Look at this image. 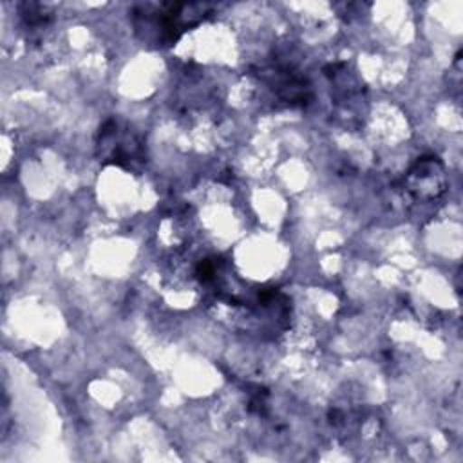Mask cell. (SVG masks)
Wrapping results in <instances>:
<instances>
[{
	"instance_id": "5",
	"label": "cell",
	"mask_w": 463,
	"mask_h": 463,
	"mask_svg": "<svg viewBox=\"0 0 463 463\" xmlns=\"http://www.w3.org/2000/svg\"><path fill=\"white\" fill-rule=\"evenodd\" d=\"M20 14L27 27H43L51 20V13L45 9V5L34 2L20 4Z\"/></svg>"
},
{
	"instance_id": "1",
	"label": "cell",
	"mask_w": 463,
	"mask_h": 463,
	"mask_svg": "<svg viewBox=\"0 0 463 463\" xmlns=\"http://www.w3.org/2000/svg\"><path fill=\"white\" fill-rule=\"evenodd\" d=\"M212 7L208 4H137L132 7V24L145 43L156 47L174 45L184 31L201 24Z\"/></svg>"
},
{
	"instance_id": "3",
	"label": "cell",
	"mask_w": 463,
	"mask_h": 463,
	"mask_svg": "<svg viewBox=\"0 0 463 463\" xmlns=\"http://www.w3.org/2000/svg\"><path fill=\"white\" fill-rule=\"evenodd\" d=\"M253 74L260 81L269 85V89L277 94V98H280L282 101H286L291 107L293 105L304 107L313 98L309 81L293 65L275 61L269 65L257 67V71Z\"/></svg>"
},
{
	"instance_id": "4",
	"label": "cell",
	"mask_w": 463,
	"mask_h": 463,
	"mask_svg": "<svg viewBox=\"0 0 463 463\" xmlns=\"http://www.w3.org/2000/svg\"><path fill=\"white\" fill-rule=\"evenodd\" d=\"M403 188L416 201L438 199L447 190L443 163L436 156L418 157L403 177Z\"/></svg>"
},
{
	"instance_id": "2",
	"label": "cell",
	"mask_w": 463,
	"mask_h": 463,
	"mask_svg": "<svg viewBox=\"0 0 463 463\" xmlns=\"http://www.w3.org/2000/svg\"><path fill=\"white\" fill-rule=\"evenodd\" d=\"M96 157L101 165H114L127 172H139L146 165L143 136L125 119H105L96 134Z\"/></svg>"
},
{
	"instance_id": "6",
	"label": "cell",
	"mask_w": 463,
	"mask_h": 463,
	"mask_svg": "<svg viewBox=\"0 0 463 463\" xmlns=\"http://www.w3.org/2000/svg\"><path fill=\"white\" fill-rule=\"evenodd\" d=\"M195 275H197V279L201 280V282H210V280H213V277H215V262H212V260H208V259H204V260H201L199 264H197V268H195Z\"/></svg>"
}]
</instances>
